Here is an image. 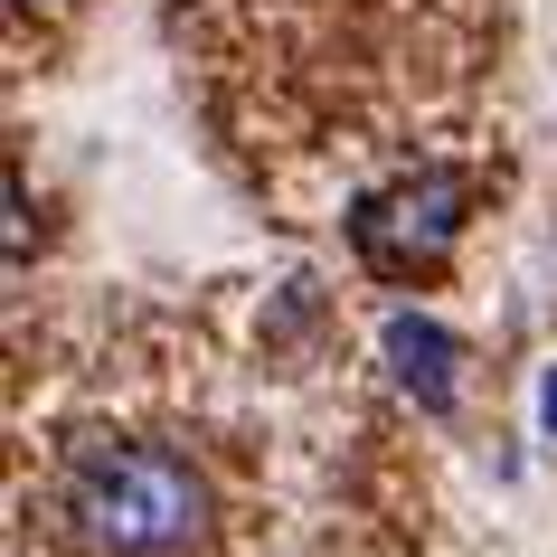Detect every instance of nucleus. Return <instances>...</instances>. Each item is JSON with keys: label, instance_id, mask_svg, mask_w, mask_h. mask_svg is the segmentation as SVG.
I'll use <instances>...</instances> for the list:
<instances>
[{"label": "nucleus", "instance_id": "obj_5", "mask_svg": "<svg viewBox=\"0 0 557 557\" xmlns=\"http://www.w3.org/2000/svg\"><path fill=\"white\" fill-rule=\"evenodd\" d=\"M20 10H38V0H20Z\"/></svg>", "mask_w": 557, "mask_h": 557}, {"label": "nucleus", "instance_id": "obj_3", "mask_svg": "<svg viewBox=\"0 0 557 557\" xmlns=\"http://www.w3.org/2000/svg\"><path fill=\"white\" fill-rule=\"evenodd\" d=\"M387 359H397V379H407L425 407H454V359H463V350H454L435 322L397 312V322H387Z\"/></svg>", "mask_w": 557, "mask_h": 557}, {"label": "nucleus", "instance_id": "obj_2", "mask_svg": "<svg viewBox=\"0 0 557 557\" xmlns=\"http://www.w3.org/2000/svg\"><path fill=\"white\" fill-rule=\"evenodd\" d=\"M463 208H472L463 171H425V180H397V189H379V199H359L350 236H359V256L379 264V274H416V264H435L444 246H454Z\"/></svg>", "mask_w": 557, "mask_h": 557}, {"label": "nucleus", "instance_id": "obj_4", "mask_svg": "<svg viewBox=\"0 0 557 557\" xmlns=\"http://www.w3.org/2000/svg\"><path fill=\"white\" fill-rule=\"evenodd\" d=\"M539 416H548V425H557V379H548V397H539Z\"/></svg>", "mask_w": 557, "mask_h": 557}, {"label": "nucleus", "instance_id": "obj_1", "mask_svg": "<svg viewBox=\"0 0 557 557\" xmlns=\"http://www.w3.org/2000/svg\"><path fill=\"white\" fill-rule=\"evenodd\" d=\"M66 529L95 557H199L208 482L171 444H86L66 463Z\"/></svg>", "mask_w": 557, "mask_h": 557}]
</instances>
